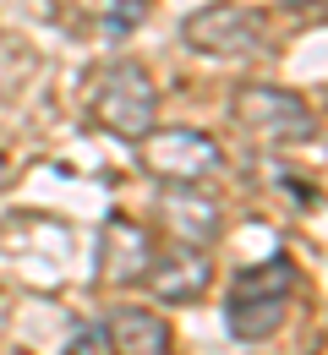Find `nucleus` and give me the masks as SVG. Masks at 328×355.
<instances>
[{
  "mask_svg": "<svg viewBox=\"0 0 328 355\" xmlns=\"http://www.w3.org/2000/svg\"><path fill=\"white\" fill-rule=\"evenodd\" d=\"M295 284H301V273H295V263L284 252L263 257V263H246L230 279V295H225V328L235 339H246V345L274 339L284 328V317H290Z\"/></svg>",
  "mask_w": 328,
  "mask_h": 355,
  "instance_id": "f257e3e1",
  "label": "nucleus"
},
{
  "mask_svg": "<svg viewBox=\"0 0 328 355\" xmlns=\"http://www.w3.org/2000/svg\"><path fill=\"white\" fill-rule=\"evenodd\" d=\"M230 115L263 148H312L318 142V110L279 83H241L230 93Z\"/></svg>",
  "mask_w": 328,
  "mask_h": 355,
  "instance_id": "f03ea898",
  "label": "nucleus"
},
{
  "mask_svg": "<svg viewBox=\"0 0 328 355\" xmlns=\"http://www.w3.org/2000/svg\"><path fill=\"white\" fill-rule=\"evenodd\" d=\"M88 115H94L98 132L137 142L159 121V88L137 60H104L88 83Z\"/></svg>",
  "mask_w": 328,
  "mask_h": 355,
  "instance_id": "7ed1b4c3",
  "label": "nucleus"
},
{
  "mask_svg": "<svg viewBox=\"0 0 328 355\" xmlns=\"http://www.w3.org/2000/svg\"><path fill=\"white\" fill-rule=\"evenodd\" d=\"M137 159L159 186H208L225 175V148L197 126H148L137 137Z\"/></svg>",
  "mask_w": 328,
  "mask_h": 355,
  "instance_id": "20e7f679",
  "label": "nucleus"
},
{
  "mask_svg": "<svg viewBox=\"0 0 328 355\" xmlns=\"http://www.w3.org/2000/svg\"><path fill=\"white\" fill-rule=\"evenodd\" d=\"M181 44L191 55H208V60H252V55L268 49V33H263L257 11L230 6V0H214V6L191 11L181 22Z\"/></svg>",
  "mask_w": 328,
  "mask_h": 355,
  "instance_id": "39448f33",
  "label": "nucleus"
},
{
  "mask_svg": "<svg viewBox=\"0 0 328 355\" xmlns=\"http://www.w3.org/2000/svg\"><path fill=\"white\" fill-rule=\"evenodd\" d=\"M148 263H153V241H148V230L132 224L126 214H110L104 230H98V284H110V290H132V284H142Z\"/></svg>",
  "mask_w": 328,
  "mask_h": 355,
  "instance_id": "423d86ee",
  "label": "nucleus"
},
{
  "mask_svg": "<svg viewBox=\"0 0 328 355\" xmlns=\"http://www.w3.org/2000/svg\"><path fill=\"white\" fill-rule=\"evenodd\" d=\"M159 219L181 246H214L225 235V208L208 197V186H159Z\"/></svg>",
  "mask_w": 328,
  "mask_h": 355,
  "instance_id": "0eeeda50",
  "label": "nucleus"
},
{
  "mask_svg": "<svg viewBox=\"0 0 328 355\" xmlns=\"http://www.w3.org/2000/svg\"><path fill=\"white\" fill-rule=\"evenodd\" d=\"M142 284H148L164 306H187V301H197V295L214 284L208 246H181V241H170V252H153Z\"/></svg>",
  "mask_w": 328,
  "mask_h": 355,
  "instance_id": "6e6552de",
  "label": "nucleus"
},
{
  "mask_svg": "<svg viewBox=\"0 0 328 355\" xmlns=\"http://www.w3.org/2000/svg\"><path fill=\"white\" fill-rule=\"evenodd\" d=\"M110 355H175V334L153 306H115L104 322Z\"/></svg>",
  "mask_w": 328,
  "mask_h": 355,
  "instance_id": "1a4fd4ad",
  "label": "nucleus"
}]
</instances>
